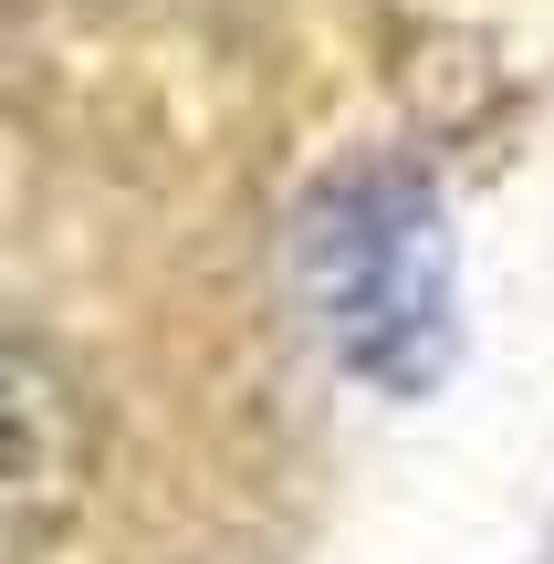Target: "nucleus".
<instances>
[{
    "instance_id": "f257e3e1",
    "label": "nucleus",
    "mask_w": 554,
    "mask_h": 564,
    "mask_svg": "<svg viewBox=\"0 0 554 564\" xmlns=\"http://www.w3.org/2000/svg\"><path fill=\"white\" fill-rule=\"evenodd\" d=\"M304 303L346 377L419 398L450 366V209L409 167L335 178L304 209Z\"/></svg>"
},
{
    "instance_id": "f03ea898",
    "label": "nucleus",
    "mask_w": 554,
    "mask_h": 564,
    "mask_svg": "<svg viewBox=\"0 0 554 564\" xmlns=\"http://www.w3.org/2000/svg\"><path fill=\"white\" fill-rule=\"evenodd\" d=\"M105 481V429L42 345L0 335V564L53 554Z\"/></svg>"
}]
</instances>
